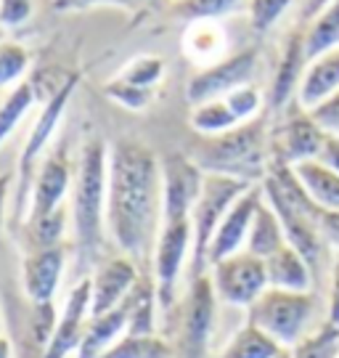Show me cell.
<instances>
[{
  "label": "cell",
  "mask_w": 339,
  "mask_h": 358,
  "mask_svg": "<svg viewBox=\"0 0 339 358\" xmlns=\"http://www.w3.org/2000/svg\"><path fill=\"white\" fill-rule=\"evenodd\" d=\"M162 226V159L146 143L122 138L109 149L106 231L120 252L151 263Z\"/></svg>",
  "instance_id": "1"
},
{
  "label": "cell",
  "mask_w": 339,
  "mask_h": 358,
  "mask_svg": "<svg viewBox=\"0 0 339 358\" xmlns=\"http://www.w3.org/2000/svg\"><path fill=\"white\" fill-rule=\"evenodd\" d=\"M186 154L201 173L228 176L247 183H263L271 170V130L260 115L220 136H196Z\"/></svg>",
  "instance_id": "2"
},
{
  "label": "cell",
  "mask_w": 339,
  "mask_h": 358,
  "mask_svg": "<svg viewBox=\"0 0 339 358\" xmlns=\"http://www.w3.org/2000/svg\"><path fill=\"white\" fill-rule=\"evenodd\" d=\"M106 189H109V146L90 136L82 141L75 162V180L69 194V220L77 252L90 260L99 255L106 234Z\"/></svg>",
  "instance_id": "3"
},
{
  "label": "cell",
  "mask_w": 339,
  "mask_h": 358,
  "mask_svg": "<svg viewBox=\"0 0 339 358\" xmlns=\"http://www.w3.org/2000/svg\"><path fill=\"white\" fill-rule=\"evenodd\" d=\"M263 196L273 207V213L281 220V229L287 236V244L294 247L315 273V266L324 255V236H321V213L302 192L300 180L294 178V170L284 165H271L268 176L263 178Z\"/></svg>",
  "instance_id": "4"
},
{
  "label": "cell",
  "mask_w": 339,
  "mask_h": 358,
  "mask_svg": "<svg viewBox=\"0 0 339 358\" xmlns=\"http://www.w3.org/2000/svg\"><path fill=\"white\" fill-rule=\"evenodd\" d=\"M80 85V75L77 72H69L64 77V83L59 88L50 93L43 109H40L35 125L29 130L24 141V149L19 154V167H16V215L24 220L27 207H29V194H32V180H35V173H38V165L43 162V157L48 154V146L56 136V130L62 125V117L69 106V99L72 93Z\"/></svg>",
  "instance_id": "5"
},
{
  "label": "cell",
  "mask_w": 339,
  "mask_h": 358,
  "mask_svg": "<svg viewBox=\"0 0 339 358\" xmlns=\"http://www.w3.org/2000/svg\"><path fill=\"white\" fill-rule=\"evenodd\" d=\"M250 324L260 327L271 334L278 345L294 348L300 343L315 316V294L310 292H289V289H273L268 287L250 308H247Z\"/></svg>",
  "instance_id": "6"
},
{
  "label": "cell",
  "mask_w": 339,
  "mask_h": 358,
  "mask_svg": "<svg viewBox=\"0 0 339 358\" xmlns=\"http://www.w3.org/2000/svg\"><path fill=\"white\" fill-rule=\"evenodd\" d=\"M254 183L239 178H228V176H212L204 173L201 178V192L196 196V205L191 213V226H194V252H191V279L204 276L207 268V250L212 242L215 231L220 226V220L226 217L231 205L239 199L244 192H250ZM260 186V183H257Z\"/></svg>",
  "instance_id": "7"
},
{
  "label": "cell",
  "mask_w": 339,
  "mask_h": 358,
  "mask_svg": "<svg viewBox=\"0 0 339 358\" xmlns=\"http://www.w3.org/2000/svg\"><path fill=\"white\" fill-rule=\"evenodd\" d=\"M64 268H66V244L48 247V250H27L22 260V287L35 308V319H38L35 332H38L40 345L48 343L59 319V313L53 310V297L59 292Z\"/></svg>",
  "instance_id": "8"
},
{
  "label": "cell",
  "mask_w": 339,
  "mask_h": 358,
  "mask_svg": "<svg viewBox=\"0 0 339 358\" xmlns=\"http://www.w3.org/2000/svg\"><path fill=\"white\" fill-rule=\"evenodd\" d=\"M194 252V226L189 220H162L154 255H151V279L157 287L159 310H170L175 306L180 273L186 268V260Z\"/></svg>",
  "instance_id": "9"
},
{
  "label": "cell",
  "mask_w": 339,
  "mask_h": 358,
  "mask_svg": "<svg viewBox=\"0 0 339 358\" xmlns=\"http://www.w3.org/2000/svg\"><path fill=\"white\" fill-rule=\"evenodd\" d=\"M210 282H212L215 297L220 303L247 310L268 289L265 260L241 250L236 255L210 266Z\"/></svg>",
  "instance_id": "10"
},
{
  "label": "cell",
  "mask_w": 339,
  "mask_h": 358,
  "mask_svg": "<svg viewBox=\"0 0 339 358\" xmlns=\"http://www.w3.org/2000/svg\"><path fill=\"white\" fill-rule=\"evenodd\" d=\"M215 306H217V297H215L210 276L204 273L191 279L186 303H183V319L178 327L175 358H207L215 324Z\"/></svg>",
  "instance_id": "11"
},
{
  "label": "cell",
  "mask_w": 339,
  "mask_h": 358,
  "mask_svg": "<svg viewBox=\"0 0 339 358\" xmlns=\"http://www.w3.org/2000/svg\"><path fill=\"white\" fill-rule=\"evenodd\" d=\"M257 59H260L257 48H247V51H239L233 56H226L223 62L207 66V69H199L189 80V88H186L189 103L196 106L204 101H215V99H223L241 85H250L254 72H257Z\"/></svg>",
  "instance_id": "12"
},
{
  "label": "cell",
  "mask_w": 339,
  "mask_h": 358,
  "mask_svg": "<svg viewBox=\"0 0 339 358\" xmlns=\"http://www.w3.org/2000/svg\"><path fill=\"white\" fill-rule=\"evenodd\" d=\"M72 180H75V165L69 159L66 143L48 149L38 165L35 180H32V194H29V207H27V220H35L64 207L66 196L72 194Z\"/></svg>",
  "instance_id": "13"
},
{
  "label": "cell",
  "mask_w": 339,
  "mask_h": 358,
  "mask_svg": "<svg viewBox=\"0 0 339 358\" xmlns=\"http://www.w3.org/2000/svg\"><path fill=\"white\" fill-rule=\"evenodd\" d=\"M326 141V130L313 120L310 112H291L278 128L271 130V165L294 167L315 159Z\"/></svg>",
  "instance_id": "14"
},
{
  "label": "cell",
  "mask_w": 339,
  "mask_h": 358,
  "mask_svg": "<svg viewBox=\"0 0 339 358\" xmlns=\"http://www.w3.org/2000/svg\"><path fill=\"white\" fill-rule=\"evenodd\" d=\"M201 173L186 152L162 157V220H189L201 192Z\"/></svg>",
  "instance_id": "15"
},
{
  "label": "cell",
  "mask_w": 339,
  "mask_h": 358,
  "mask_svg": "<svg viewBox=\"0 0 339 358\" xmlns=\"http://www.w3.org/2000/svg\"><path fill=\"white\" fill-rule=\"evenodd\" d=\"M90 316H93L90 313V276H82L66 294L62 313L56 319L48 343L43 345L40 358H69L72 353L77 356Z\"/></svg>",
  "instance_id": "16"
},
{
  "label": "cell",
  "mask_w": 339,
  "mask_h": 358,
  "mask_svg": "<svg viewBox=\"0 0 339 358\" xmlns=\"http://www.w3.org/2000/svg\"><path fill=\"white\" fill-rule=\"evenodd\" d=\"M140 268L136 260L127 255H114L101 260L90 273V313H106L112 308L122 306L133 287L140 282Z\"/></svg>",
  "instance_id": "17"
},
{
  "label": "cell",
  "mask_w": 339,
  "mask_h": 358,
  "mask_svg": "<svg viewBox=\"0 0 339 358\" xmlns=\"http://www.w3.org/2000/svg\"><path fill=\"white\" fill-rule=\"evenodd\" d=\"M263 202V186H252L250 192H244L231 205V210L226 213V217L220 220V226L215 231L210 250H207V266H215L226 257L236 255L244 250L247 236H250L252 217L257 213V207Z\"/></svg>",
  "instance_id": "18"
},
{
  "label": "cell",
  "mask_w": 339,
  "mask_h": 358,
  "mask_svg": "<svg viewBox=\"0 0 339 358\" xmlns=\"http://www.w3.org/2000/svg\"><path fill=\"white\" fill-rule=\"evenodd\" d=\"M308 66V53H305V29H294L278 59L276 75L271 83V93H268V103L271 109H284L291 101V96L300 90L302 75Z\"/></svg>",
  "instance_id": "19"
},
{
  "label": "cell",
  "mask_w": 339,
  "mask_h": 358,
  "mask_svg": "<svg viewBox=\"0 0 339 358\" xmlns=\"http://www.w3.org/2000/svg\"><path fill=\"white\" fill-rule=\"evenodd\" d=\"M339 90V48L321 53L308 62L305 75H302L300 90H297V101L305 112H313L315 106L331 99Z\"/></svg>",
  "instance_id": "20"
},
{
  "label": "cell",
  "mask_w": 339,
  "mask_h": 358,
  "mask_svg": "<svg viewBox=\"0 0 339 358\" xmlns=\"http://www.w3.org/2000/svg\"><path fill=\"white\" fill-rule=\"evenodd\" d=\"M183 53L191 64H196L199 69L223 62L226 56V29L220 27V22L212 19H199V22H189L186 32H183Z\"/></svg>",
  "instance_id": "21"
},
{
  "label": "cell",
  "mask_w": 339,
  "mask_h": 358,
  "mask_svg": "<svg viewBox=\"0 0 339 358\" xmlns=\"http://www.w3.org/2000/svg\"><path fill=\"white\" fill-rule=\"evenodd\" d=\"M265 276L268 287L273 289H289V292H310L313 284V268L294 247H281L278 252L265 260Z\"/></svg>",
  "instance_id": "22"
},
{
  "label": "cell",
  "mask_w": 339,
  "mask_h": 358,
  "mask_svg": "<svg viewBox=\"0 0 339 358\" xmlns=\"http://www.w3.org/2000/svg\"><path fill=\"white\" fill-rule=\"evenodd\" d=\"M127 327H130V319H127L125 306H117L106 313L90 316L82 345L77 350V358H101L117 340L125 337Z\"/></svg>",
  "instance_id": "23"
},
{
  "label": "cell",
  "mask_w": 339,
  "mask_h": 358,
  "mask_svg": "<svg viewBox=\"0 0 339 358\" xmlns=\"http://www.w3.org/2000/svg\"><path fill=\"white\" fill-rule=\"evenodd\" d=\"M294 178L300 180L302 192L308 194V199L324 213H337L339 210V173L329 170L318 159H308L291 167Z\"/></svg>",
  "instance_id": "24"
},
{
  "label": "cell",
  "mask_w": 339,
  "mask_h": 358,
  "mask_svg": "<svg viewBox=\"0 0 339 358\" xmlns=\"http://www.w3.org/2000/svg\"><path fill=\"white\" fill-rule=\"evenodd\" d=\"M281 247H287V236H284V229H281V220L273 213V207L265 202H260L257 213L252 217L250 226V236H247V244H244V252L260 257V260H268V257L278 252Z\"/></svg>",
  "instance_id": "25"
},
{
  "label": "cell",
  "mask_w": 339,
  "mask_h": 358,
  "mask_svg": "<svg viewBox=\"0 0 339 358\" xmlns=\"http://www.w3.org/2000/svg\"><path fill=\"white\" fill-rule=\"evenodd\" d=\"M215 358H289V348L278 345L271 334L247 321Z\"/></svg>",
  "instance_id": "26"
},
{
  "label": "cell",
  "mask_w": 339,
  "mask_h": 358,
  "mask_svg": "<svg viewBox=\"0 0 339 358\" xmlns=\"http://www.w3.org/2000/svg\"><path fill=\"white\" fill-rule=\"evenodd\" d=\"M40 99V80H22L19 85H13L8 93H3L0 99V146L13 130L19 128V122L29 115V109L38 103Z\"/></svg>",
  "instance_id": "27"
},
{
  "label": "cell",
  "mask_w": 339,
  "mask_h": 358,
  "mask_svg": "<svg viewBox=\"0 0 339 358\" xmlns=\"http://www.w3.org/2000/svg\"><path fill=\"white\" fill-rule=\"evenodd\" d=\"M339 48V0H329L315 13L310 27L305 29V53L308 62L321 53Z\"/></svg>",
  "instance_id": "28"
},
{
  "label": "cell",
  "mask_w": 339,
  "mask_h": 358,
  "mask_svg": "<svg viewBox=\"0 0 339 358\" xmlns=\"http://www.w3.org/2000/svg\"><path fill=\"white\" fill-rule=\"evenodd\" d=\"M66 226H69V207L64 205L48 215L35 217L24 223V236L29 250H48L66 244Z\"/></svg>",
  "instance_id": "29"
},
{
  "label": "cell",
  "mask_w": 339,
  "mask_h": 358,
  "mask_svg": "<svg viewBox=\"0 0 339 358\" xmlns=\"http://www.w3.org/2000/svg\"><path fill=\"white\" fill-rule=\"evenodd\" d=\"M189 122L196 136H220V133H228V130L241 125L236 115L231 112V106L226 103V99H215V101L191 106Z\"/></svg>",
  "instance_id": "30"
},
{
  "label": "cell",
  "mask_w": 339,
  "mask_h": 358,
  "mask_svg": "<svg viewBox=\"0 0 339 358\" xmlns=\"http://www.w3.org/2000/svg\"><path fill=\"white\" fill-rule=\"evenodd\" d=\"M101 358H175V348L162 334H125Z\"/></svg>",
  "instance_id": "31"
},
{
  "label": "cell",
  "mask_w": 339,
  "mask_h": 358,
  "mask_svg": "<svg viewBox=\"0 0 339 358\" xmlns=\"http://www.w3.org/2000/svg\"><path fill=\"white\" fill-rule=\"evenodd\" d=\"M289 358H339V327L324 321L315 332L289 348Z\"/></svg>",
  "instance_id": "32"
},
{
  "label": "cell",
  "mask_w": 339,
  "mask_h": 358,
  "mask_svg": "<svg viewBox=\"0 0 339 358\" xmlns=\"http://www.w3.org/2000/svg\"><path fill=\"white\" fill-rule=\"evenodd\" d=\"M164 69H167L164 59H159V56H136L133 62H127L122 66L117 80L143 90H157V85L164 80Z\"/></svg>",
  "instance_id": "33"
},
{
  "label": "cell",
  "mask_w": 339,
  "mask_h": 358,
  "mask_svg": "<svg viewBox=\"0 0 339 358\" xmlns=\"http://www.w3.org/2000/svg\"><path fill=\"white\" fill-rule=\"evenodd\" d=\"M29 51L22 43L0 40V90L19 85L29 69Z\"/></svg>",
  "instance_id": "34"
},
{
  "label": "cell",
  "mask_w": 339,
  "mask_h": 358,
  "mask_svg": "<svg viewBox=\"0 0 339 358\" xmlns=\"http://www.w3.org/2000/svg\"><path fill=\"white\" fill-rule=\"evenodd\" d=\"M241 0H180L175 13L186 22H199V19H223L226 13L236 11Z\"/></svg>",
  "instance_id": "35"
},
{
  "label": "cell",
  "mask_w": 339,
  "mask_h": 358,
  "mask_svg": "<svg viewBox=\"0 0 339 358\" xmlns=\"http://www.w3.org/2000/svg\"><path fill=\"white\" fill-rule=\"evenodd\" d=\"M226 99V103L231 106V112L236 115V120L239 122H250V120H254V117H260V112H263V93H260V88L257 85H241V88L231 90L228 96H223Z\"/></svg>",
  "instance_id": "36"
},
{
  "label": "cell",
  "mask_w": 339,
  "mask_h": 358,
  "mask_svg": "<svg viewBox=\"0 0 339 358\" xmlns=\"http://www.w3.org/2000/svg\"><path fill=\"white\" fill-rule=\"evenodd\" d=\"M103 93L117 101L120 106H125L130 112H143L151 101H154V90H143V88H136V85H127L122 80H109L106 85H103Z\"/></svg>",
  "instance_id": "37"
},
{
  "label": "cell",
  "mask_w": 339,
  "mask_h": 358,
  "mask_svg": "<svg viewBox=\"0 0 339 358\" xmlns=\"http://www.w3.org/2000/svg\"><path fill=\"white\" fill-rule=\"evenodd\" d=\"M294 0H250V24L257 35L268 32Z\"/></svg>",
  "instance_id": "38"
},
{
  "label": "cell",
  "mask_w": 339,
  "mask_h": 358,
  "mask_svg": "<svg viewBox=\"0 0 339 358\" xmlns=\"http://www.w3.org/2000/svg\"><path fill=\"white\" fill-rule=\"evenodd\" d=\"M35 0H0V27L3 29H13L22 27L32 16Z\"/></svg>",
  "instance_id": "39"
},
{
  "label": "cell",
  "mask_w": 339,
  "mask_h": 358,
  "mask_svg": "<svg viewBox=\"0 0 339 358\" xmlns=\"http://www.w3.org/2000/svg\"><path fill=\"white\" fill-rule=\"evenodd\" d=\"M310 115H313V120L326 130V133L339 136V90L331 99H326V101L321 103V106H315Z\"/></svg>",
  "instance_id": "40"
},
{
  "label": "cell",
  "mask_w": 339,
  "mask_h": 358,
  "mask_svg": "<svg viewBox=\"0 0 339 358\" xmlns=\"http://www.w3.org/2000/svg\"><path fill=\"white\" fill-rule=\"evenodd\" d=\"M326 321L339 327V250L331 257L329 268V297H326Z\"/></svg>",
  "instance_id": "41"
},
{
  "label": "cell",
  "mask_w": 339,
  "mask_h": 358,
  "mask_svg": "<svg viewBox=\"0 0 339 358\" xmlns=\"http://www.w3.org/2000/svg\"><path fill=\"white\" fill-rule=\"evenodd\" d=\"M321 236L326 247H331L334 252L339 250V210L337 213H321Z\"/></svg>",
  "instance_id": "42"
},
{
  "label": "cell",
  "mask_w": 339,
  "mask_h": 358,
  "mask_svg": "<svg viewBox=\"0 0 339 358\" xmlns=\"http://www.w3.org/2000/svg\"><path fill=\"white\" fill-rule=\"evenodd\" d=\"M315 159H318V162H324L329 170L339 173V136L326 133V141H324V146H321V152H318Z\"/></svg>",
  "instance_id": "43"
},
{
  "label": "cell",
  "mask_w": 339,
  "mask_h": 358,
  "mask_svg": "<svg viewBox=\"0 0 339 358\" xmlns=\"http://www.w3.org/2000/svg\"><path fill=\"white\" fill-rule=\"evenodd\" d=\"M106 0H53V8L59 13L66 11H85V8H93V6H101Z\"/></svg>",
  "instance_id": "44"
},
{
  "label": "cell",
  "mask_w": 339,
  "mask_h": 358,
  "mask_svg": "<svg viewBox=\"0 0 339 358\" xmlns=\"http://www.w3.org/2000/svg\"><path fill=\"white\" fill-rule=\"evenodd\" d=\"M11 173L0 176V231L6 226V205H8V192H11Z\"/></svg>",
  "instance_id": "45"
},
{
  "label": "cell",
  "mask_w": 339,
  "mask_h": 358,
  "mask_svg": "<svg viewBox=\"0 0 339 358\" xmlns=\"http://www.w3.org/2000/svg\"><path fill=\"white\" fill-rule=\"evenodd\" d=\"M106 3H114V6H120V8H125V11L136 13V11H140V8L151 6L154 0H106Z\"/></svg>",
  "instance_id": "46"
},
{
  "label": "cell",
  "mask_w": 339,
  "mask_h": 358,
  "mask_svg": "<svg viewBox=\"0 0 339 358\" xmlns=\"http://www.w3.org/2000/svg\"><path fill=\"white\" fill-rule=\"evenodd\" d=\"M0 358H13L11 343L6 340V334H0Z\"/></svg>",
  "instance_id": "47"
},
{
  "label": "cell",
  "mask_w": 339,
  "mask_h": 358,
  "mask_svg": "<svg viewBox=\"0 0 339 358\" xmlns=\"http://www.w3.org/2000/svg\"><path fill=\"white\" fill-rule=\"evenodd\" d=\"M0 40H6V29L3 27H0Z\"/></svg>",
  "instance_id": "48"
},
{
  "label": "cell",
  "mask_w": 339,
  "mask_h": 358,
  "mask_svg": "<svg viewBox=\"0 0 339 358\" xmlns=\"http://www.w3.org/2000/svg\"><path fill=\"white\" fill-rule=\"evenodd\" d=\"M0 334H3V316H0Z\"/></svg>",
  "instance_id": "49"
},
{
  "label": "cell",
  "mask_w": 339,
  "mask_h": 358,
  "mask_svg": "<svg viewBox=\"0 0 339 358\" xmlns=\"http://www.w3.org/2000/svg\"><path fill=\"white\" fill-rule=\"evenodd\" d=\"M318 3H321V6H324V3H329V0H318Z\"/></svg>",
  "instance_id": "50"
},
{
  "label": "cell",
  "mask_w": 339,
  "mask_h": 358,
  "mask_svg": "<svg viewBox=\"0 0 339 358\" xmlns=\"http://www.w3.org/2000/svg\"><path fill=\"white\" fill-rule=\"evenodd\" d=\"M0 99H3V93H0Z\"/></svg>",
  "instance_id": "51"
}]
</instances>
